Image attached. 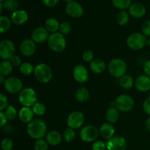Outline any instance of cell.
Masks as SVG:
<instances>
[{
  "label": "cell",
  "instance_id": "cell-28",
  "mask_svg": "<svg viewBox=\"0 0 150 150\" xmlns=\"http://www.w3.org/2000/svg\"><path fill=\"white\" fill-rule=\"evenodd\" d=\"M120 86L125 89H131L134 85V80L133 78L129 75H125L122 78H120Z\"/></svg>",
  "mask_w": 150,
  "mask_h": 150
},
{
  "label": "cell",
  "instance_id": "cell-11",
  "mask_svg": "<svg viewBox=\"0 0 150 150\" xmlns=\"http://www.w3.org/2000/svg\"><path fill=\"white\" fill-rule=\"evenodd\" d=\"M15 45L10 40H4L0 42V57L3 60L10 59L14 56Z\"/></svg>",
  "mask_w": 150,
  "mask_h": 150
},
{
  "label": "cell",
  "instance_id": "cell-48",
  "mask_svg": "<svg viewBox=\"0 0 150 150\" xmlns=\"http://www.w3.org/2000/svg\"><path fill=\"white\" fill-rule=\"evenodd\" d=\"M144 70L145 74L150 77V59L144 64Z\"/></svg>",
  "mask_w": 150,
  "mask_h": 150
},
{
  "label": "cell",
  "instance_id": "cell-21",
  "mask_svg": "<svg viewBox=\"0 0 150 150\" xmlns=\"http://www.w3.org/2000/svg\"><path fill=\"white\" fill-rule=\"evenodd\" d=\"M115 130L112 124L109 122H105L101 125L100 128V134L104 139L109 140L112 137H114Z\"/></svg>",
  "mask_w": 150,
  "mask_h": 150
},
{
  "label": "cell",
  "instance_id": "cell-23",
  "mask_svg": "<svg viewBox=\"0 0 150 150\" xmlns=\"http://www.w3.org/2000/svg\"><path fill=\"white\" fill-rule=\"evenodd\" d=\"M105 63L100 59H95L90 63V69L94 73L99 74L105 70Z\"/></svg>",
  "mask_w": 150,
  "mask_h": 150
},
{
  "label": "cell",
  "instance_id": "cell-13",
  "mask_svg": "<svg viewBox=\"0 0 150 150\" xmlns=\"http://www.w3.org/2000/svg\"><path fill=\"white\" fill-rule=\"evenodd\" d=\"M65 11L70 17L80 18L83 13V8L79 2L73 1L67 3L65 7Z\"/></svg>",
  "mask_w": 150,
  "mask_h": 150
},
{
  "label": "cell",
  "instance_id": "cell-30",
  "mask_svg": "<svg viewBox=\"0 0 150 150\" xmlns=\"http://www.w3.org/2000/svg\"><path fill=\"white\" fill-rule=\"evenodd\" d=\"M129 19H130L129 14L125 10L120 11L116 17V21H117V23L121 25V26H125V25L127 24L129 21Z\"/></svg>",
  "mask_w": 150,
  "mask_h": 150
},
{
  "label": "cell",
  "instance_id": "cell-31",
  "mask_svg": "<svg viewBox=\"0 0 150 150\" xmlns=\"http://www.w3.org/2000/svg\"><path fill=\"white\" fill-rule=\"evenodd\" d=\"M2 4L5 10L13 12L16 11L19 5L17 0H4Z\"/></svg>",
  "mask_w": 150,
  "mask_h": 150
},
{
  "label": "cell",
  "instance_id": "cell-39",
  "mask_svg": "<svg viewBox=\"0 0 150 150\" xmlns=\"http://www.w3.org/2000/svg\"><path fill=\"white\" fill-rule=\"evenodd\" d=\"M1 146L3 150H12L13 148V141L8 138H5L1 142Z\"/></svg>",
  "mask_w": 150,
  "mask_h": 150
},
{
  "label": "cell",
  "instance_id": "cell-12",
  "mask_svg": "<svg viewBox=\"0 0 150 150\" xmlns=\"http://www.w3.org/2000/svg\"><path fill=\"white\" fill-rule=\"evenodd\" d=\"M107 150H125L127 148V142L122 136H114L106 143Z\"/></svg>",
  "mask_w": 150,
  "mask_h": 150
},
{
  "label": "cell",
  "instance_id": "cell-37",
  "mask_svg": "<svg viewBox=\"0 0 150 150\" xmlns=\"http://www.w3.org/2000/svg\"><path fill=\"white\" fill-rule=\"evenodd\" d=\"M59 32L63 35H67L71 32L72 30V26L69 22H62V23H60V26H59Z\"/></svg>",
  "mask_w": 150,
  "mask_h": 150
},
{
  "label": "cell",
  "instance_id": "cell-10",
  "mask_svg": "<svg viewBox=\"0 0 150 150\" xmlns=\"http://www.w3.org/2000/svg\"><path fill=\"white\" fill-rule=\"evenodd\" d=\"M85 121L84 114L81 111H73L69 114L67 119V124L70 128H80L83 125Z\"/></svg>",
  "mask_w": 150,
  "mask_h": 150
},
{
  "label": "cell",
  "instance_id": "cell-1",
  "mask_svg": "<svg viewBox=\"0 0 150 150\" xmlns=\"http://www.w3.org/2000/svg\"><path fill=\"white\" fill-rule=\"evenodd\" d=\"M26 131L32 139L38 140L45 136L47 133V125L42 120L35 119L27 125Z\"/></svg>",
  "mask_w": 150,
  "mask_h": 150
},
{
  "label": "cell",
  "instance_id": "cell-35",
  "mask_svg": "<svg viewBox=\"0 0 150 150\" xmlns=\"http://www.w3.org/2000/svg\"><path fill=\"white\" fill-rule=\"evenodd\" d=\"M63 139L65 142H73V140L76 138V132H75L74 129L72 128H67L63 133L62 136Z\"/></svg>",
  "mask_w": 150,
  "mask_h": 150
},
{
  "label": "cell",
  "instance_id": "cell-51",
  "mask_svg": "<svg viewBox=\"0 0 150 150\" xmlns=\"http://www.w3.org/2000/svg\"><path fill=\"white\" fill-rule=\"evenodd\" d=\"M3 8H4V7H3L2 2H0V13H2Z\"/></svg>",
  "mask_w": 150,
  "mask_h": 150
},
{
  "label": "cell",
  "instance_id": "cell-50",
  "mask_svg": "<svg viewBox=\"0 0 150 150\" xmlns=\"http://www.w3.org/2000/svg\"><path fill=\"white\" fill-rule=\"evenodd\" d=\"M5 81H6V79H4V76H2V75H1V76H0V83H1V84H4Z\"/></svg>",
  "mask_w": 150,
  "mask_h": 150
},
{
  "label": "cell",
  "instance_id": "cell-15",
  "mask_svg": "<svg viewBox=\"0 0 150 150\" xmlns=\"http://www.w3.org/2000/svg\"><path fill=\"white\" fill-rule=\"evenodd\" d=\"M73 78L79 83H85L89 79V74L86 67L82 64H78L73 70Z\"/></svg>",
  "mask_w": 150,
  "mask_h": 150
},
{
  "label": "cell",
  "instance_id": "cell-24",
  "mask_svg": "<svg viewBox=\"0 0 150 150\" xmlns=\"http://www.w3.org/2000/svg\"><path fill=\"white\" fill-rule=\"evenodd\" d=\"M60 23H59L58 20L55 18H48L45 21V28L48 30V32L51 33H55L59 29Z\"/></svg>",
  "mask_w": 150,
  "mask_h": 150
},
{
  "label": "cell",
  "instance_id": "cell-29",
  "mask_svg": "<svg viewBox=\"0 0 150 150\" xmlns=\"http://www.w3.org/2000/svg\"><path fill=\"white\" fill-rule=\"evenodd\" d=\"M11 26V21L7 16L0 17V32L1 34L7 32Z\"/></svg>",
  "mask_w": 150,
  "mask_h": 150
},
{
  "label": "cell",
  "instance_id": "cell-27",
  "mask_svg": "<svg viewBox=\"0 0 150 150\" xmlns=\"http://www.w3.org/2000/svg\"><path fill=\"white\" fill-rule=\"evenodd\" d=\"M13 72V64L10 61L3 60L0 63V74L4 76H7Z\"/></svg>",
  "mask_w": 150,
  "mask_h": 150
},
{
  "label": "cell",
  "instance_id": "cell-46",
  "mask_svg": "<svg viewBox=\"0 0 150 150\" xmlns=\"http://www.w3.org/2000/svg\"><path fill=\"white\" fill-rule=\"evenodd\" d=\"M0 120H1V122H0V126L1 127H4L7 122V118L6 117L5 114H4L3 111H0Z\"/></svg>",
  "mask_w": 150,
  "mask_h": 150
},
{
  "label": "cell",
  "instance_id": "cell-14",
  "mask_svg": "<svg viewBox=\"0 0 150 150\" xmlns=\"http://www.w3.org/2000/svg\"><path fill=\"white\" fill-rule=\"evenodd\" d=\"M48 30L45 27L39 26L33 30L32 33V40L35 43H43L48 40L49 37Z\"/></svg>",
  "mask_w": 150,
  "mask_h": 150
},
{
  "label": "cell",
  "instance_id": "cell-9",
  "mask_svg": "<svg viewBox=\"0 0 150 150\" xmlns=\"http://www.w3.org/2000/svg\"><path fill=\"white\" fill-rule=\"evenodd\" d=\"M4 87L8 93H20L21 91L23 89V83L18 78L9 77L6 79L5 82L4 83Z\"/></svg>",
  "mask_w": 150,
  "mask_h": 150
},
{
  "label": "cell",
  "instance_id": "cell-8",
  "mask_svg": "<svg viewBox=\"0 0 150 150\" xmlns=\"http://www.w3.org/2000/svg\"><path fill=\"white\" fill-rule=\"evenodd\" d=\"M99 130L95 126L87 125L83 127L80 131V137L84 142H93L98 139Z\"/></svg>",
  "mask_w": 150,
  "mask_h": 150
},
{
  "label": "cell",
  "instance_id": "cell-17",
  "mask_svg": "<svg viewBox=\"0 0 150 150\" xmlns=\"http://www.w3.org/2000/svg\"><path fill=\"white\" fill-rule=\"evenodd\" d=\"M135 86L139 92H147L150 90V77L146 75H142L136 79Z\"/></svg>",
  "mask_w": 150,
  "mask_h": 150
},
{
  "label": "cell",
  "instance_id": "cell-3",
  "mask_svg": "<svg viewBox=\"0 0 150 150\" xmlns=\"http://www.w3.org/2000/svg\"><path fill=\"white\" fill-rule=\"evenodd\" d=\"M108 70L114 77L122 78L127 72V64L122 59L114 58L108 63Z\"/></svg>",
  "mask_w": 150,
  "mask_h": 150
},
{
  "label": "cell",
  "instance_id": "cell-34",
  "mask_svg": "<svg viewBox=\"0 0 150 150\" xmlns=\"http://www.w3.org/2000/svg\"><path fill=\"white\" fill-rule=\"evenodd\" d=\"M32 110H33L35 114L38 116H42L45 114L46 111V107L42 103L37 102L35 105L32 106Z\"/></svg>",
  "mask_w": 150,
  "mask_h": 150
},
{
  "label": "cell",
  "instance_id": "cell-49",
  "mask_svg": "<svg viewBox=\"0 0 150 150\" xmlns=\"http://www.w3.org/2000/svg\"><path fill=\"white\" fill-rule=\"evenodd\" d=\"M145 126H146V129L147 130V131H149L150 133V117H148L147 120H146Z\"/></svg>",
  "mask_w": 150,
  "mask_h": 150
},
{
  "label": "cell",
  "instance_id": "cell-42",
  "mask_svg": "<svg viewBox=\"0 0 150 150\" xmlns=\"http://www.w3.org/2000/svg\"><path fill=\"white\" fill-rule=\"evenodd\" d=\"M107 149L106 144L103 141H97L92 144V150H105Z\"/></svg>",
  "mask_w": 150,
  "mask_h": 150
},
{
  "label": "cell",
  "instance_id": "cell-52",
  "mask_svg": "<svg viewBox=\"0 0 150 150\" xmlns=\"http://www.w3.org/2000/svg\"><path fill=\"white\" fill-rule=\"evenodd\" d=\"M64 1H67V3H69V2H71V1H73V0H64Z\"/></svg>",
  "mask_w": 150,
  "mask_h": 150
},
{
  "label": "cell",
  "instance_id": "cell-26",
  "mask_svg": "<svg viewBox=\"0 0 150 150\" xmlns=\"http://www.w3.org/2000/svg\"><path fill=\"white\" fill-rule=\"evenodd\" d=\"M76 98L79 102L84 103L89 100V92L84 87H81L77 89L76 92Z\"/></svg>",
  "mask_w": 150,
  "mask_h": 150
},
{
  "label": "cell",
  "instance_id": "cell-43",
  "mask_svg": "<svg viewBox=\"0 0 150 150\" xmlns=\"http://www.w3.org/2000/svg\"><path fill=\"white\" fill-rule=\"evenodd\" d=\"M142 32L146 37H150V20L144 21L142 26Z\"/></svg>",
  "mask_w": 150,
  "mask_h": 150
},
{
  "label": "cell",
  "instance_id": "cell-2",
  "mask_svg": "<svg viewBox=\"0 0 150 150\" xmlns=\"http://www.w3.org/2000/svg\"><path fill=\"white\" fill-rule=\"evenodd\" d=\"M47 42L49 48L53 51L57 53L62 52L67 45L65 38L60 32L51 33L48 37Z\"/></svg>",
  "mask_w": 150,
  "mask_h": 150
},
{
  "label": "cell",
  "instance_id": "cell-41",
  "mask_svg": "<svg viewBox=\"0 0 150 150\" xmlns=\"http://www.w3.org/2000/svg\"><path fill=\"white\" fill-rule=\"evenodd\" d=\"M8 100L6 95L3 93L0 94V111H2L8 107Z\"/></svg>",
  "mask_w": 150,
  "mask_h": 150
},
{
  "label": "cell",
  "instance_id": "cell-47",
  "mask_svg": "<svg viewBox=\"0 0 150 150\" xmlns=\"http://www.w3.org/2000/svg\"><path fill=\"white\" fill-rule=\"evenodd\" d=\"M42 1L45 5L48 7H54L59 2V0H42Z\"/></svg>",
  "mask_w": 150,
  "mask_h": 150
},
{
  "label": "cell",
  "instance_id": "cell-6",
  "mask_svg": "<svg viewBox=\"0 0 150 150\" xmlns=\"http://www.w3.org/2000/svg\"><path fill=\"white\" fill-rule=\"evenodd\" d=\"M37 94L33 88H23L18 95V101L23 106H33L37 103Z\"/></svg>",
  "mask_w": 150,
  "mask_h": 150
},
{
  "label": "cell",
  "instance_id": "cell-7",
  "mask_svg": "<svg viewBox=\"0 0 150 150\" xmlns=\"http://www.w3.org/2000/svg\"><path fill=\"white\" fill-rule=\"evenodd\" d=\"M147 39L144 35L141 32H135L131 34L127 39V45L130 49L138 51L146 45Z\"/></svg>",
  "mask_w": 150,
  "mask_h": 150
},
{
  "label": "cell",
  "instance_id": "cell-4",
  "mask_svg": "<svg viewBox=\"0 0 150 150\" xmlns=\"http://www.w3.org/2000/svg\"><path fill=\"white\" fill-rule=\"evenodd\" d=\"M35 79L41 83H47L52 79L53 72L51 67L46 64L41 63L35 67Z\"/></svg>",
  "mask_w": 150,
  "mask_h": 150
},
{
  "label": "cell",
  "instance_id": "cell-44",
  "mask_svg": "<svg viewBox=\"0 0 150 150\" xmlns=\"http://www.w3.org/2000/svg\"><path fill=\"white\" fill-rule=\"evenodd\" d=\"M143 109L146 114L150 116V96L147 97L144 101Z\"/></svg>",
  "mask_w": 150,
  "mask_h": 150
},
{
  "label": "cell",
  "instance_id": "cell-38",
  "mask_svg": "<svg viewBox=\"0 0 150 150\" xmlns=\"http://www.w3.org/2000/svg\"><path fill=\"white\" fill-rule=\"evenodd\" d=\"M35 150H48V144L46 140L44 139H38L36 141L35 144Z\"/></svg>",
  "mask_w": 150,
  "mask_h": 150
},
{
  "label": "cell",
  "instance_id": "cell-53",
  "mask_svg": "<svg viewBox=\"0 0 150 150\" xmlns=\"http://www.w3.org/2000/svg\"><path fill=\"white\" fill-rule=\"evenodd\" d=\"M0 1H1V2H3V1H4V0H0Z\"/></svg>",
  "mask_w": 150,
  "mask_h": 150
},
{
  "label": "cell",
  "instance_id": "cell-18",
  "mask_svg": "<svg viewBox=\"0 0 150 150\" xmlns=\"http://www.w3.org/2000/svg\"><path fill=\"white\" fill-rule=\"evenodd\" d=\"M146 13V7L142 3H133L129 7V13L133 17L140 18L144 17Z\"/></svg>",
  "mask_w": 150,
  "mask_h": 150
},
{
  "label": "cell",
  "instance_id": "cell-5",
  "mask_svg": "<svg viewBox=\"0 0 150 150\" xmlns=\"http://www.w3.org/2000/svg\"><path fill=\"white\" fill-rule=\"evenodd\" d=\"M135 102L130 95L123 94L116 98L114 101V106L118 111L122 112H129L134 108Z\"/></svg>",
  "mask_w": 150,
  "mask_h": 150
},
{
  "label": "cell",
  "instance_id": "cell-45",
  "mask_svg": "<svg viewBox=\"0 0 150 150\" xmlns=\"http://www.w3.org/2000/svg\"><path fill=\"white\" fill-rule=\"evenodd\" d=\"M10 62L13 64V66L15 67H18V66L21 65V59L20 58V57L17 55H14L11 59H10Z\"/></svg>",
  "mask_w": 150,
  "mask_h": 150
},
{
  "label": "cell",
  "instance_id": "cell-25",
  "mask_svg": "<svg viewBox=\"0 0 150 150\" xmlns=\"http://www.w3.org/2000/svg\"><path fill=\"white\" fill-rule=\"evenodd\" d=\"M105 118H106L107 121L111 124L117 122L120 118L119 111L116 108L111 107L107 110L106 113H105Z\"/></svg>",
  "mask_w": 150,
  "mask_h": 150
},
{
  "label": "cell",
  "instance_id": "cell-22",
  "mask_svg": "<svg viewBox=\"0 0 150 150\" xmlns=\"http://www.w3.org/2000/svg\"><path fill=\"white\" fill-rule=\"evenodd\" d=\"M46 142L48 144L51 146H57L59 144L62 140V136L59 133L58 131L56 130H53V131H50L47 133L46 135Z\"/></svg>",
  "mask_w": 150,
  "mask_h": 150
},
{
  "label": "cell",
  "instance_id": "cell-33",
  "mask_svg": "<svg viewBox=\"0 0 150 150\" xmlns=\"http://www.w3.org/2000/svg\"><path fill=\"white\" fill-rule=\"evenodd\" d=\"M20 71L24 76H29L34 73L35 71V67L31 63L29 62H23L20 66Z\"/></svg>",
  "mask_w": 150,
  "mask_h": 150
},
{
  "label": "cell",
  "instance_id": "cell-20",
  "mask_svg": "<svg viewBox=\"0 0 150 150\" xmlns=\"http://www.w3.org/2000/svg\"><path fill=\"white\" fill-rule=\"evenodd\" d=\"M11 20L16 25H22L28 20V14L25 10H17L13 12L11 16Z\"/></svg>",
  "mask_w": 150,
  "mask_h": 150
},
{
  "label": "cell",
  "instance_id": "cell-16",
  "mask_svg": "<svg viewBox=\"0 0 150 150\" xmlns=\"http://www.w3.org/2000/svg\"><path fill=\"white\" fill-rule=\"evenodd\" d=\"M20 51L24 57H31L36 51V43L32 40H24L21 43Z\"/></svg>",
  "mask_w": 150,
  "mask_h": 150
},
{
  "label": "cell",
  "instance_id": "cell-40",
  "mask_svg": "<svg viewBox=\"0 0 150 150\" xmlns=\"http://www.w3.org/2000/svg\"><path fill=\"white\" fill-rule=\"evenodd\" d=\"M93 57V51H91V50H86V51H83V54H82V59H83L85 62H92L94 60Z\"/></svg>",
  "mask_w": 150,
  "mask_h": 150
},
{
  "label": "cell",
  "instance_id": "cell-19",
  "mask_svg": "<svg viewBox=\"0 0 150 150\" xmlns=\"http://www.w3.org/2000/svg\"><path fill=\"white\" fill-rule=\"evenodd\" d=\"M34 114H35V113L30 107L23 106V108L20 109L18 116V118L21 122L29 124L33 120Z\"/></svg>",
  "mask_w": 150,
  "mask_h": 150
},
{
  "label": "cell",
  "instance_id": "cell-32",
  "mask_svg": "<svg viewBox=\"0 0 150 150\" xmlns=\"http://www.w3.org/2000/svg\"><path fill=\"white\" fill-rule=\"evenodd\" d=\"M112 2L117 8L125 10L130 7L132 0H112Z\"/></svg>",
  "mask_w": 150,
  "mask_h": 150
},
{
  "label": "cell",
  "instance_id": "cell-36",
  "mask_svg": "<svg viewBox=\"0 0 150 150\" xmlns=\"http://www.w3.org/2000/svg\"><path fill=\"white\" fill-rule=\"evenodd\" d=\"M4 114H5L7 120H10V121L14 120L16 118V117H17V114H18L17 113L16 109L13 105H8V107L5 109Z\"/></svg>",
  "mask_w": 150,
  "mask_h": 150
}]
</instances>
